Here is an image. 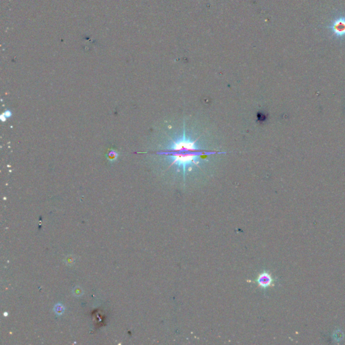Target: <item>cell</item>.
I'll return each instance as SVG.
<instances>
[{"mask_svg": "<svg viewBox=\"0 0 345 345\" xmlns=\"http://www.w3.org/2000/svg\"><path fill=\"white\" fill-rule=\"evenodd\" d=\"M197 140L188 136L184 125L181 136L175 139L171 138L165 151L160 152V154L167 158L170 162V166H175L177 169L183 170L184 179L188 168L192 166H198L201 159H204L207 156L218 152L202 150L197 145Z\"/></svg>", "mask_w": 345, "mask_h": 345, "instance_id": "obj_1", "label": "cell"}, {"mask_svg": "<svg viewBox=\"0 0 345 345\" xmlns=\"http://www.w3.org/2000/svg\"><path fill=\"white\" fill-rule=\"evenodd\" d=\"M329 29L336 37L342 38L345 37V17L340 16L335 19L329 26Z\"/></svg>", "mask_w": 345, "mask_h": 345, "instance_id": "obj_2", "label": "cell"}, {"mask_svg": "<svg viewBox=\"0 0 345 345\" xmlns=\"http://www.w3.org/2000/svg\"><path fill=\"white\" fill-rule=\"evenodd\" d=\"M272 279L271 276L266 272H264L258 276L257 282L261 287H268L272 284Z\"/></svg>", "mask_w": 345, "mask_h": 345, "instance_id": "obj_3", "label": "cell"}, {"mask_svg": "<svg viewBox=\"0 0 345 345\" xmlns=\"http://www.w3.org/2000/svg\"><path fill=\"white\" fill-rule=\"evenodd\" d=\"M54 310L57 314L61 315L63 314V311H64V307H63L61 304L58 303L55 306Z\"/></svg>", "mask_w": 345, "mask_h": 345, "instance_id": "obj_4", "label": "cell"}, {"mask_svg": "<svg viewBox=\"0 0 345 345\" xmlns=\"http://www.w3.org/2000/svg\"><path fill=\"white\" fill-rule=\"evenodd\" d=\"M73 293L75 296H77V297H80L83 294V291L82 290V288L79 287H75L74 289L73 290Z\"/></svg>", "mask_w": 345, "mask_h": 345, "instance_id": "obj_5", "label": "cell"}, {"mask_svg": "<svg viewBox=\"0 0 345 345\" xmlns=\"http://www.w3.org/2000/svg\"><path fill=\"white\" fill-rule=\"evenodd\" d=\"M67 260L68 261V264H71V263H72V257L70 256V257H69V258H67Z\"/></svg>", "mask_w": 345, "mask_h": 345, "instance_id": "obj_6", "label": "cell"}]
</instances>
